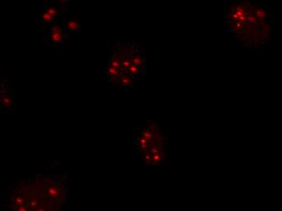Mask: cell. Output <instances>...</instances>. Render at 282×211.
Segmentation results:
<instances>
[{"label":"cell","mask_w":282,"mask_h":211,"mask_svg":"<svg viewBox=\"0 0 282 211\" xmlns=\"http://www.w3.org/2000/svg\"><path fill=\"white\" fill-rule=\"evenodd\" d=\"M227 33L242 47L263 50L271 36V13L248 0H228L224 6Z\"/></svg>","instance_id":"obj_1"},{"label":"cell","mask_w":282,"mask_h":211,"mask_svg":"<svg viewBox=\"0 0 282 211\" xmlns=\"http://www.w3.org/2000/svg\"><path fill=\"white\" fill-rule=\"evenodd\" d=\"M170 139L167 129L161 127L156 120H149L139 128L135 145L142 154L145 164L169 165L171 162Z\"/></svg>","instance_id":"obj_2"},{"label":"cell","mask_w":282,"mask_h":211,"mask_svg":"<svg viewBox=\"0 0 282 211\" xmlns=\"http://www.w3.org/2000/svg\"><path fill=\"white\" fill-rule=\"evenodd\" d=\"M67 28L71 33H76V32L80 30V25H79L78 22L75 20H69L67 22Z\"/></svg>","instance_id":"obj_3"},{"label":"cell","mask_w":282,"mask_h":211,"mask_svg":"<svg viewBox=\"0 0 282 211\" xmlns=\"http://www.w3.org/2000/svg\"><path fill=\"white\" fill-rule=\"evenodd\" d=\"M41 21L42 22H46V23H50V22L53 21L54 19V16H53L52 15L49 14L46 11H43L41 13Z\"/></svg>","instance_id":"obj_4"},{"label":"cell","mask_w":282,"mask_h":211,"mask_svg":"<svg viewBox=\"0 0 282 211\" xmlns=\"http://www.w3.org/2000/svg\"><path fill=\"white\" fill-rule=\"evenodd\" d=\"M46 11L49 13V14H51V15H52L53 16H55L56 15L58 14V11H57V9L55 8V7H49L48 9H46Z\"/></svg>","instance_id":"obj_5"},{"label":"cell","mask_w":282,"mask_h":211,"mask_svg":"<svg viewBox=\"0 0 282 211\" xmlns=\"http://www.w3.org/2000/svg\"><path fill=\"white\" fill-rule=\"evenodd\" d=\"M11 99L9 98H5L4 99V103L6 106L10 105V104H11Z\"/></svg>","instance_id":"obj_6"}]
</instances>
